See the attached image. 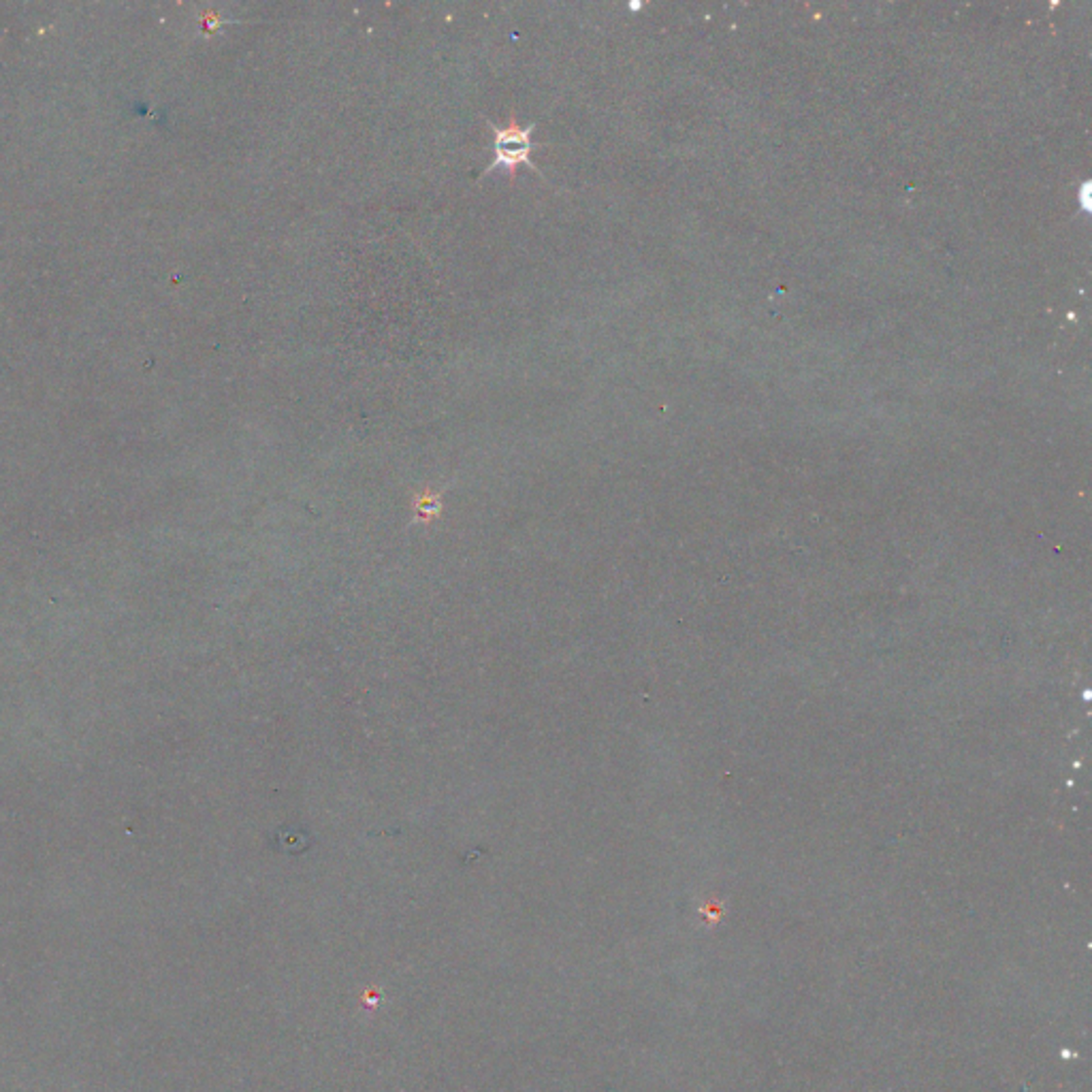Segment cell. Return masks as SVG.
Segmentation results:
<instances>
[{"label": "cell", "mask_w": 1092, "mask_h": 1092, "mask_svg": "<svg viewBox=\"0 0 1092 1092\" xmlns=\"http://www.w3.org/2000/svg\"><path fill=\"white\" fill-rule=\"evenodd\" d=\"M489 127H491L493 137H495L493 139L495 159L485 169V171H482V177L495 173L498 169H504V171H508L510 179H514L516 169H519L521 165L529 167L534 173L540 175V169L532 161V148H534L532 132L536 129V124L521 127L519 122L510 118V122L506 124V127H495V124H491V122H489Z\"/></svg>", "instance_id": "1"}]
</instances>
